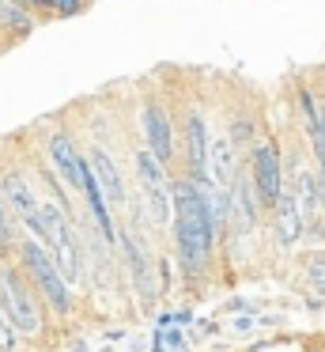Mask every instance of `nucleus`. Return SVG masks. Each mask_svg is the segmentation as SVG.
I'll list each match as a JSON object with an SVG mask.
<instances>
[{"instance_id": "f257e3e1", "label": "nucleus", "mask_w": 325, "mask_h": 352, "mask_svg": "<svg viewBox=\"0 0 325 352\" xmlns=\"http://www.w3.org/2000/svg\"><path fill=\"white\" fill-rule=\"evenodd\" d=\"M170 223H174V239H178V254L186 273H201L204 258L212 254L216 243V228H212L208 212L201 201V186L197 182H174L170 186Z\"/></svg>"}, {"instance_id": "f03ea898", "label": "nucleus", "mask_w": 325, "mask_h": 352, "mask_svg": "<svg viewBox=\"0 0 325 352\" xmlns=\"http://www.w3.org/2000/svg\"><path fill=\"white\" fill-rule=\"evenodd\" d=\"M42 246L49 250L53 265H57L60 280L65 284H76L80 280V243H76V231H72V220L68 212L57 205V201H42Z\"/></svg>"}, {"instance_id": "7ed1b4c3", "label": "nucleus", "mask_w": 325, "mask_h": 352, "mask_svg": "<svg viewBox=\"0 0 325 352\" xmlns=\"http://www.w3.org/2000/svg\"><path fill=\"white\" fill-rule=\"evenodd\" d=\"M19 250H23V265L30 269L34 284L42 288L45 303H49L57 314H68V311H72V296H68V284L60 280L57 265H53V258H49V250H45V246L38 243V239H27V243H23Z\"/></svg>"}, {"instance_id": "20e7f679", "label": "nucleus", "mask_w": 325, "mask_h": 352, "mask_svg": "<svg viewBox=\"0 0 325 352\" xmlns=\"http://www.w3.org/2000/svg\"><path fill=\"white\" fill-rule=\"evenodd\" d=\"M136 178H140V193H144V205H148V216L155 228L170 223V182H166V170L155 155L144 148L136 152Z\"/></svg>"}, {"instance_id": "39448f33", "label": "nucleus", "mask_w": 325, "mask_h": 352, "mask_svg": "<svg viewBox=\"0 0 325 352\" xmlns=\"http://www.w3.org/2000/svg\"><path fill=\"white\" fill-rule=\"evenodd\" d=\"M0 314L23 333H38V326H42L34 296L27 292V284L19 280L15 269H0Z\"/></svg>"}, {"instance_id": "423d86ee", "label": "nucleus", "mask_w": 325, "mask_h": 352, "mask_svg": "<svg viewBox=\"0 0 325 352\" xmlns=\"http://www.w3.org/2000/svg\"><path fill=\"white\" fill-rule=\"evenodd\" d=\"M0 197H4L8 212L30 231V239L42 243V208H38V197L30 193V186L23 182L19 175H4V182H0Z\"/></svg>"}, {"instance_id": "0eeeda50", "label": "nucleus", "mask_w": 325, "mask_h": 352, "mask_svg": "<svg viewBox=\"0 0 325 352\" xmlns=\"http://www.w3.org/2000/svg\"><path fill=\"white\" fill-rule=\"evenodd\" d=\"M254 186H257V201L276 205V197L284 193V178H280V152L276 144H261L254 152Z\"/></svg>"}, {"instance_id": "6e6552de", "label": "nucleus", "mask_w": 325, "mask_h": 352, "mask_svg": "<svg viewBox=\"0 0 325 352\" xmlns=\"http://www.w3.org/2000/svg\"><path fill=\"white\" fill-rule=\"evenodd\" d=\"M208 182L204 186H212V190H219V193H227L231 190V175H234V144L227 137H219V140H212L208 144V152H204V170H201Z\"/></svg>"}, {"instance_id": "1a4fd4ad", "label": "nucleus", "mask_w": 325, "mask_h": 352, "mask_svg": "<svg viewBox=\"0 0 325 352\" xmlns=\"http://www.w3.org/2000/svg\"><path fill=\"white\" fill-rule=\"evenodd\" d=\"M295 208H299L302 223H317V216L325 212V186L322 175L302 167L299 178H295Z\"/></svg>"}, {"instance_id": "9d476101", "label": "nucleus", "mask_w": 325, "mask_h": 352, "mask_svg": "<svg viewBox=\"0 0 325 352\" xmlns=\"http://www.w3.org/2000/svg\"><path fill=\"white\" fill-rule=\"evenodd\" d=\"M144 133H148V152H151V155H155V160L166 167V160L174 155L170 118H166V110H159L155 102H148V107H144Z\"/></svg>"}, {"instance_id": "9b49d317", "label": "nucleus", "mask_w": 325, "mask_h": 352, "mask_svg": "<svg viewBox=\"0 0 325 352\" xmlns=\"http://www.w3.org/2000/svg\"><path fill=\"white\" fill-rule=\"evenodd\" d=\"M49 160H53V167H57V175L65 178L72 190H80L87 163H83V155L72 148V140H68L65 133H53V137H49Z\"/></svg>"}, {"instance_id": "f8f14e48", "label": "nucleus", "mask_w": 325, "mask_h": 352, "mask_svg": "<svg viewBox=\"0 0 325 352\" xmlns=\"http://www.w3.org/2000/svg\"><path fill=\"white\" fill-rule=\"evenodd\" d=\"M83 163H87L95 186L102 190V197L113 201V205H125V186H121V175H117V167H113L110 155H106V152H91Z\"/></svg>"}, {"instance_id": "ddd939ff", "label": "nucleus", "mask_w": 325, "mask_h": 352, "mask_svg": "<svg viewBox=\"0 0 325 352\" xmlns=\"http://www.w3.org/2000/svg\"><path fill=\"white\" fill-rule=\"evenodd\" d=\"M272 208H276V235H280V243L295 246L299 235H302V216H299V208H295V197L291 193H280Z\"/></svg>"}, {"instance_id": "4468645a", "label": "nucleus", "mask_w": 325, "mask_h": 352, "mask_svg": "<svg viewBox=\"0 0 325 352\" xmlns=\"http://www.w3.org/2000/svg\"><path fill=\"white\" fill-rule=\"evenodd\" d=\"M204 152H208V140H204V122L197 114H189V122H186V160H189L193 178H201V170H204Z\"/></svg>"}, {"instance_id": "2eb2a0df", "label": "nucleus", "mask_w": 325, "mask_h": 352, "mask_svg": "<svg viewBox=\"0 0 325 352\" xmlns=\"http://www.w3.org/2000/svg\"><path fill=\"white\" fill-rule=\"evenodd\" d=\"M117 243L125 246V261H128V269H133V280L140 284L144 292H148V288H151V273H148V258H144V246L136 243V235H121Z\"/></svg>"}, {"instance_id": "dca6fc26", "label": "nucleus", "mask_w": 325, "mask_h": 352, "mask_svg": "<svg viewBox=\"0 0 325 352\" xmlns=\"http://www.w3.org/2000/svg\"><path fill=\"white\" fill-rule=\"evenodd\" d=\"M12 231H15V220H12V212H8L4 197H0V254L12 250Z\"/></svg>"}, {"instance_id": "f3484780", "label": "nucleus", "mask_w": 325, "mask_h": 352, "mask_svg": "<svg viewBox=\"0 0 325 352\" xmlns=\"http://www.w3.org/2000/svg\"><path fill=\"white\" fill-rule=\"evenodd\" d=\"M306 280L314 288V296H325V258H314L306 265Z\"/></svg>"}, {"instance_id": "a211bd4d", "label": "nucleus", "mask_w": 325, "mask_h": 352, "mask_svg": "<svg viewBox=\"0 0 325 352\" xmlns=\"http://www.w3.org/2000/svg\"><path fill=\"white\" fill-rule=\"evenodd\" d=\"M15 349H19V329L0 314V352H15Z\"/></svg>"}, {"instance_id": "6ab92c4d", "label": "nucleus", "mask_w": 325, "mask_h": 352, "mask_svg": "<svg viewBox=\"0 0 325 352\" xmlns=\"http://www.w3.org/2000/svg\"><path fill=\"white\" fill-rule=\"evenodd\" d=\"M181 341H186V333H181V329H166V333L155 337V349L163 352V344H170V349H181Z\"/></svg>"}, {"instance_id": "aec40b11", "label": "nucleus", "mask_w": 325, "mask_h": 352, "mask_svg": "<svg viewBox=\"0 0 325 352\" xmlns=\"http://www.w3.org/2000/svg\"><path fill=\"white\" fill-rule=\"evenodd\" d=\"M12 4H19V8H34V4H53V0H12Z\"/></svg>"}]
</instances>
